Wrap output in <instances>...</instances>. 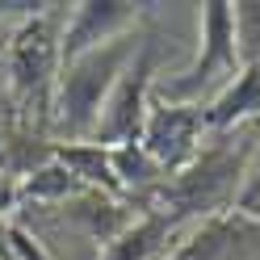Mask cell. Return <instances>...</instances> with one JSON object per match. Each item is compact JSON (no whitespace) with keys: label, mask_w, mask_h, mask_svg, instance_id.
Returning <instances> with one entry per match:
<instances>
[{"label":"cell","mask_w":260,"mask_h":260,"mask_svg":"<svg viewBox=\"0 0 260 260\" xmlns=\"http://www.w3.org/2000/svg\"><path fill=\"white\" fill-rule=\"evenodd\" d=\"M135 55H139V38L122 34V38H113V42H105V46H96V51L59 68L51 126L63 143H92L96 118H101L118 76L130 68Z\"/></svg>","instance_id":"obj_1"},{"label":"cell","mask_w":260,"mask_h":260,"mask_svg":"<svg viewBox=\"0 0 260 260\" xmlns=\"http://www.w3.org/2000/svg\"><path fill=\"white\" fill-rule=\"evenodd\" d=\"M59 5H46L42 13L25 17L17 29L9 34V51H5V68H9V92H13V113H34L38 109V126H51V109H55V80H59Z\"/></svg>","instance_id":"obj_2"},{"label":"cell","mask_w":260,"mask_h":260,"mask_svg":"<svg viewBox=\"0 0 260 260\" xmlns=\"http://www.w3.org/2000/svg\"><path fill=\"white\" fill-rule=\"evenodd\" d=\"M243 168H248V151L202 147L189 168H181L159 189L155 214H164L172 222L198 218V214H206V218L226 214V206H235V193L243 185Z\"/></svg>","instance_id":"obj_3"},{"label":"cell","mask_w":260,"mask_h":260,"mask_svg":"<svg viewBox=\"0 0 260 260\" xmlns=\"http://www.w3.org/2000/svg\"><path fill=\"white\" fill-rule=\"evenodd\" d=\"M239 46H235V5L210 0L202 5V51L185 72H176L172 80L155 84L151 96L168 105H193L202 92H222L239 76Z\"/></svg>","instance_id":"obj_4"},{"label":"cell","mask_w":260,"mask_h":260,"mask_svg":"<svg viewBox=\"0 0 260 260\" xmlns=\"http://www.w3.org/2000/svg\"><path fill=\"white\" fill-rule=\"evenodd\" d=\"M151 88H155V55H151V46L143 42L139 55L130 59V68L118 76V84H113L101 118H96L92 143H101V147L139 143L143 122H147V109H151Z\"/></svg>","instance_id":"obj_5"},{"label":"cell","mask_w":260,"mask_h":260,"mask_svg":"<svg viewBox=\"0 0 260 260\" xmlns=\"http://www.w3.org/2000/svg\"><path fill=\"white\" fill-rule=\"evenodd\" d=\"M210 135L206 130V113L198 105H168V101H155L151 96V109H147V122H143V135H139V147L147 151L159 172H181L189 168L202 151V139Z\"/></svg>","instance_id":"obj_6"},{"label":"cell","mask_w":260,"mask_h":260,"mask_svg":"<svg viewBox=\"0 0 260 260\" xmlns=\"http://www.w3.org/2000/svg\"><path fill=\"white\" fill-rule=\"evenodd\" d=\"M135 21H139V5H126V0H84V5H72L68 21H63L59 59L72 63L80 55H88L96 46L130 34Z\"/></svg>","instance_id":"obj_7"},{"label":"cell","mask_w":260,"mask_h":260,"mask_svg":"<svg viewBox=\"0 0 260 260\" xmlns=\"http://www.w3.org/2000/svg\"><path fill=\"white\" fill-rule=\"evenodd\" d=\"M239 239H243V218L235 210H226V214L202 218L181 243H176V252L168 260H235Z\"/></svg>","instance_id":"obj_8"},{"label":"cell","mask_w":260,"mask_h":260,"mask_svg":"<svg viewBox=\"0 0 260 260\" xmlns=\"http://www.w3.org/2000/svg\"><path fill=\"white\" fill-rule=\"evenodd\" d=\"M202 113H206V130H214V135L256 118L260 113V68L256 63L252 68H239V76L222 92H214V101H210Z\"/></svg>","instance_id":"obj_9"},{"label":"cell","mask_w":260,"mask_h":260,"mask_svg":"<svg viewBox=\"0 0 260 260\" xmlns=\"http://www.w3.org/2000/svg\"><path fill=\"white\" fill-rule=\"evenodd\" d=\"M172 226H176L172 218H164V214H155V210H147L143 218L126 222L122 231L105 243L101 260H159V256H164V248H168Z\"/></svg>","instance_id":"obj_10"},{"label":"cell","mask_w":260,"mask_h":260,"mask_svg":"<svg viewBox=\"0 0 260 260\" xmlns=\"http://www.w3.org/2000/svg\"><path fill=\"white\" fill-rule=\"evenodd\" d=\"M55 159L92 193H105V198L126 193L122 181H118V172H113L109 147H101V143H55Z\"/></svg>","instance_id":"obj_11"},{"label":"cell","mask_w":260,"mask_h":260,"mask_svg":"<svg viewBox=\"0 0 260 260\" xmlns=\"http://www.w3.org/2000/svg\"><path fill=\"white\" fill-rule=\"evenodd\" d=\"M80 193H84V185H80L59 159H51V164H42L38 172H29V176L17 181V198L21 202H38V206H68Z\"/></svg>","instance_id":"obj_12"},{"label":"cell","mask_w":260,"mask_h":260,"mask_svg":"<svg viewBox=\"0 0 260 260\" xmlns=\"http://www.w3.org/2000/svg\"><path fill=\"white\" fill-rule=\"evenodd\" d=\"M109 159H113V172H118L122 189H143V185H155L159 176V164L139 147V143H126V147H109Z\"/></svg>","instance_id":"obj_13"},{"label":"cell","mask_w":260,"mask_h":260,"mask_svg":"<svg viewBox=\"0 0 260 260\" xmlns=\"http://www.w3.org/2000/svg\"><path fill=\"white\" fill-rule=\"evenodd\" d=\"M235 46L243 68H260V5H235Z\"/></svg>","instance_id":"obj_14"},{"label":"cell","mask_w":260,"mask_h":260,"mask_svg":"<svg viewBox=\"0 0 260 260\" xmlns=\"http://www.w3.org/2000/svg\"><path fill=\"white\" fill-rule=\"evenodd\" d=\"M231 210H235L239 218H260V147L252 151L248 168H243V185L235 193V206Z\"/></svg>","instance_id":"obj_15"},{"label":"cell","mask_w":260,"mask_h":260,"mask_svg":"<svg viewBox=\"0 0 260 260\" xmlns=\"http://www.w3.org/2000/svg\"><path fill=\"white\" fill-rule=\"evenodd\" d=\"M17 181H13V176L9 172H0V218H5L9 214V210H17Z\"/></svg>","instance_id":"obj_16"}]
</instances>
